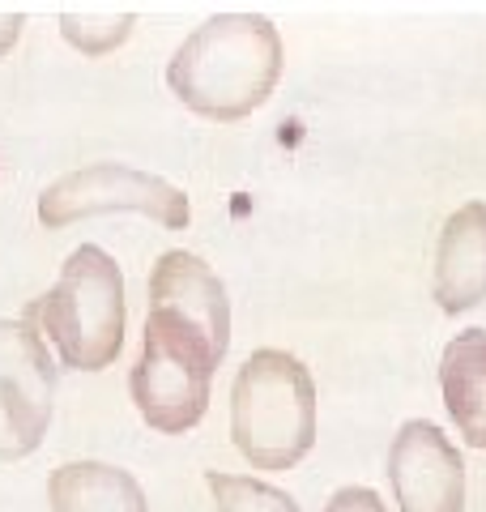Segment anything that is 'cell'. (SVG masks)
<instances>
[{
  "instance_id": "1",
  "label": "cell",
  "mask_w": 486,
  "mask_h": 512,
  "mask_svg": "<svg viewBox=\"0 0 486 512\" xmlns=\"http://www.w3.org/2000/svg\"><path fill=\"white\" fill-rule=\"evenodd\" d=\"M282 77L278 26L256 13H222L197 26L167 64V86L205 120H243L269 103Z\"/></svg>"
},
{
  "instance_id": "10",
  "label": "cell",
  "mask_w": 486,
  "mask_h": 512,
  "mask_svg": "<svg viewBox=\"0 0 486 512\" xmlns=\"http://www.w3.org/2000/svg\"><path fill=\"white\" fill-rule=\"evenodd\" d=\"M52 512H150L141 483L107 461H69L47 478Z\"/></svg>"
},
{
  "instance_id": "9",
  "label": "cell",
  "mask_w": 486,
  "mask_h": 512,
  "mask_svg": "<svg viewBox=\"0 0 486 512\" xmlns=\"http://www.w3.org/2000/svg\"><path fill=\"white\" fill-rule=\"evenodd\" d=\"M440 389L469 448H486V329H465L444 346Z\"/></svg>"
},
{
  "instance_id": "14",
  "label": "cell",
  "mask_w": 486,
  "mask_h": 512,
  "mask_svg": "<svg viewBox=\"0 0 486 512\" xmlns=\"http://www.w3.org/2000/svg\"><path fill=\"white\" fill-rule=\"evenodd\" d=\"M18 35H22V18H0V56L9 52Z\"/></svg>"
},
{
  "instance_id": "2",
  "label": "cell",
  "mask_w": 486,
  "mask_h": 512,
  "mask_svg": "<svg viewBox=\"0 0 486 512\" xmlns=\"http://www.w3.org/2000/svg\"><path fill=\"white\" fill-rule=\"evenodd\" d=\"M231 436L256 470H295L316 444V384L286 350H256L231 393Z\"/></svg>"
},
{
  "instance_id": "5",
  "label": "cell",
  "mask_w": 486,
  "mask_h": 512,
  "mask_svg": "<svg viewBox=\"0 0 486 512\" xmlns=\"http://www.w3.org/2000/svg\"><path fill=\"white\" fill-rule=\"evenodd\" d=\"M111 210H137L171 231H184L192 218L184 188H175L162 175L120 167V163H94V167L69 171L56 184H47L39 197L43 227H73L81 218L111 214Z\"/></svg>"
},
{
  "instance_id": "8",
  "label": "cell",
  "mask_w": 486,
  "mask_h": 512,
  "mask_svg": "<svg viewBox=\"0 0 486 512\" xmlns=\"http://www.w3.org/2000/svg\"><path fill=\"white\" fill-rule=\"evenodd\" d=\"M486 299V205L469 201L444 222L435 248V303L444 312H469Z\"/></svg>"
},
{
  "instance_id": "11",
  "label": "cell",
  "mask_w": 486,
  "mask_h": 512,
  "mask_svg": "<svg viewBox=\"0 0 486 512\" xmlns=\"http://www.w3.org/2000/svg\"><path fill=\"white\" fill-rule=\"evenodd\" d=\"M209 491H214L218 512H299V504L286 491L261 483V478L243 474H209Z\"/></svg>"
},
{
  "instance_id": "12",
  "label": "cell",
  "mask_w": 486,
  "mask_h": 512,
  "mask_svg": "<svg viewBox=\"0 0 486 512\" xmlns=\"http://www.w3.org/2000/svg\"><path fill=\"white\" fill-rule=\"evenodd\" d=\"M133 22L137 18H103V22H90V18H77V13H64L60 18V30H64V39H69L73 47H81L86 56H103L111 52L116 43H124L128 35H133Z\"/></svg>"
},
{
  "instance_id": "3",
  "label": "cell",
  "mask_w": 486,
  "mask_h": 512,
  "mask_svg": "<svg viewBox=\"0 0 486 512\" xmlns=\"http://www.w3.org/2000/svg\"><path fill=\"white\" fill-rule=\"evenodd\" d=\"M226 346H231V303L218 274L197 252H162L150 269V316L141 350L214 376Z\"/></svg>"
},
{
  "instance_id": "7",
  "label": "cell",
  "mask_w": 486,
  "mask_h": 512,
  "mask_svg": "<svg viewBox=\"0 0 486 512\" xmlns=\"http://www.w3.org/2000/svg\"><path fill=\"white\" fill-rule=\"evenodd\" d=\"M401 512H461L465 508V461L431 419H410L388 448Z\"/></svg>"
},
{
  "instance_id": "13",
  "label": "cell",
  "mask_w": 486,
  "mask_h": 512,
  "mask_svg": "<svg viewBox=\"0 0 486 512\" xmlns=\"http://www.w3.org/2000/svg\"><path fill=\"white\" fill-rule=\"evenodd\" d=\"M324 512H388V508L371 487H342Z\"/></svg>"
},
{
  "instance_id": "4",
  "label": "cell",
  "mask_w": 486,
  "mask_h": 512,
  "mask_svg": "<svg viewBox=\"0 0 486 512\" xmlns=\"http://www.w3.org/2000/svg\"><path fill=\"white\" fill-rule=\"evenodd\" d=\"M56 355L77 372H103L124 350V274L99 248L81 244L60 269V282L35 303Z\"/></svg>"
},
{
  "instance_id": "6",
  "label": "cell",
  "mask_w": 486,
  "mask_h": 512,
  "mask_svg": "<svg viewBox=\"0 0 486 512\" xmlns=\"http://www.w3.org/2000/svg\"><path fill=\"white\" fill-rule=\"evenodd\" d=\"M56 372L30 320H0V461H22L52 427Z\"/></svg>"
}]
</instances>
